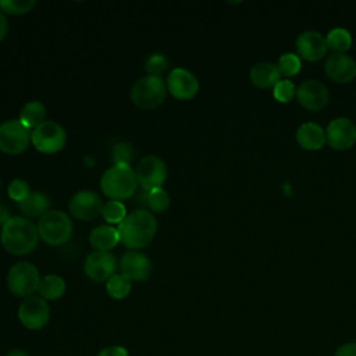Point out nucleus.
Returning a JSON list of instances; mask_svg holds the SVG:
<instances>
[{"label": "nucleus", "instance_id": "obj_32", "mask_svg": "<svg viewBox=\"0 0 356 356\" xmlns=\"http://www.w3.org/2000/svg\"><path fill=\"white\" fill-rule=\"evenodd\" d=\"M273 96L281 103H288L296 96V86L289 79H280L273 88Z\"/></svg>", "mask_w": 356, "mask_h": 356}, {"label": "nucleus", "instance_id": "obj_33", "mask_svg": "<svg viewBox=\"0 0 356 356\" xmlns=\"http://www.w3.org/2000/svg\"><path fill=\"white\" fill-rule=\"evenodd\" d=\"M7 193L10 196V199H13L14 202L17 203H21L29 193V184L25 181V179H21V178H15L10 182L8 185V189H7Z\"/></svg>", "mask_w": 356, "mask_h": 356}, {"label": "nucleus", "instance_id": "obj_7", "mask_svg": "<svg viewBox=\"0 0 356 356\" xmlns=\"http://www.w3.org/2000/svg\"><path fill=\"white\" fill-rule=\"evenodd\" d=\"M31 142L40 153L54 154L65 146L67 134L60 124L54 121H44L33 128L31 132Z\"/></svg>", "mask_w": 356, "mask_h": 356}, {"label": "nucleus", "instance_id": "obj_31", "mask_svg": "<svg viewBox=\"0 0 356 356\" xmlns=\"http://www.w3.org/2000/svg\"><path fill=\"white\" fill-rule=\"evenodd\" d=\"M35 6V0H0V11L6 14H25Z\"/></svg>", "mask_w": 356, "mask_h": 356}, {"label": "nucleus", "instance_id": "obj_24", "mask_svg": "<svg viewBox=\"0 0 356 356\" xmlns=\"http://www.w3.org/2000/svg\"><path fill=\"white\" fill-rule=\"evenodd\" d=\"M46 117V108L42 102L39 100H32L26 103L19 113V121L29 129V128H36L42 122H44Z\"/></svg>", "mask_w": 356, "mask_h": 356}, {"label": "nucleus", "instance_id": "obj_3", "mask_svg": "<svg viewBox=\"0 0 356 356\" xmlns=\"http://www.w3.org/2000/svg\"><path fill=\"white\" fill-rule=\"evenodd\" d=\"M136 188L135 171L129 165L113 164L100 178V189L111 200L129 199L136 193Z\"/></svg>", "mask_w": 356, "mask_h": 356}, {"label": "nucleus", "instance_id": "obj_9", "mask_svg": "<svg viewBox=\"0 0 356 356\" xmlns=\"http://www.w3.org/2000/svg\"><path fill=\"white\" fill-rule=\"evenodd\" d=\"M135 177L139 186L146 192L161 188L167 178L165 163L159 156H145L135 168Z\"/></svg>", "mask_w": 356, "mask_h": 356}, {"label": "nucleus", "instance_id": "obj_2", "mask_svg": "<svg viewBox=\"0 0 356 356\" xmlns=\"http://www.w3.org/2000/svg\"><path fill=\"white\" fill-rule=\"evenodd\" d=\"M1 245L3 248L15 256H24L31 253L39 241L38 225L29 221L26 217H11L1 228Z\"/></svg>", "mask_w": 356, "mask_h": 356}, {"label": "nucleus", "instance_id": "obj_21", "mask_svg": "<svg viewBox=\"0 0 356 356\" xmlns=\"http://www.w3.org/2000/svg\"><path fill=\"white\" fill-rule=\"evenodd\" d=\"M90 245L99 252H108L120 242L118 229L111 225H99L89 235Z\"/></svg>", "mask_w": 356, "mask_h": 356}, {"label": "nucleus", "instance_id": "obj_29", "mask_svg": "<svg viewBox=\"0 0 356 356\" xmlns=\"http://www.w3.org/2000/svg\"><path fill=\"white\" fill-rule=\"evenodd\" d=\"M147 207L154 213H164L170 207V196L163 188L147 192Z\"/></svg>", "mask_w": 356, "mask_h": 356}, {"label": "nucleus", "instance_id": "obj_17", "mask_svg": "<svg viewBox=\"0 0 356 356\" xmlns=\"http://www.w3.org/2000/svg\"><path fill=\"white\" fill-rule=\"evenodd\" d=\"M325 38L317 31H305L296 39V50L298 56L309 60L317 61L327 51Z\"/></svg>", "mask_w": 356, "mask_h": 356}, {"label": "nucleus", "instance_id": "obj_37", "mask_svg": "<svg viewBox=\"0 0 356 356\" xmlns=\"http://www.w3.org/2000/svg\"><path fill=\"white\" fill-rule=\"evenodd\" d=\"M8 31V24H7V18L4 15L3 11H0V40H3L7 35Z\"/></svg>", "mask_w": 356, "mask_h": 356}, {"label": "nucleus", "instance_id": "obj_19", "mask_svg": "<svg viewBox=\"0 0 356 356\" xmlns=\"http://www.w3.org/2000/svg\"><path fill=\"white\" fill-rule=\"evenodd\" d=\"M296 140L298 143L307 150H318L327 142L325 131L316 122L307 121L298 127L296 129Z\"/></svg>", "mask_w": 356, "mask_h": 356}, {"label": "nucleus", "instance_id": "obj_30", "mask_svg": "<svg viewBox=\"0 0 356 356\" xmlns=\"http://www.w3.org/2000/svg\"><path fill=\"white\" fill-rule=\"evenodd\" d=\"M134 159V150L129 143L118 142L111 150V160L115 165H129Z\"/></svg>", "mask_w": 356, "mask_h": 356}, {"label": "nucleus", "instance_id": "obj_13", "mask_svg": "<svg viewBox=\"0 0 356 356\" xmlns=\"http://www.w3.org/2000/svg\"><path fill=\"white\" fill-rule=\"evenodd\" d=\"M115 257L110 252H92L86 256L83 263L85 274L97 282H107L115 274Z\"/></svg>", "mask_w": 356, "mask_h": 356}, {"label": "nucleus", "instance_id": "obj_28", "mask_svg": "<svg viewBox=\"0 0 356 356\" xmlns=\"http://www.w3.org/2000/svg\"><path fill=\"white\" fill-rule=\"evenodd\" d=\"M277 67H278L281 75L293 76L300 71V67H302L300 57L295 53H284L280 56Z\"/></svg>", "mask_w": 356, "mask_h": 356}, {"label": "nucleus", "instance_id": "obj_6", "mask_svg": "<svg viewBox=\"0 0 356 356\" xmlns=\"http://www.w3.org/2000/svg\"><path fill=\"white\" fill-rule=\"evenodd\" d=\"M39 270L29 261H18L8 270L7 286L10 292L19 298H29L40 284Z\"/></svg>", "mask_w": 356, "mask_h": 356}, {"label": "nucleus", "instance_id": "obj_16", "mask_svg": "<svg viewBox=\"0 0 356 356\" xmlns=\"http://www.w3.org/2000/svg\"><path fill=\"white\" fill-rule=\"evenodd\" d=\"M324 70L332 81L346 83L356 76V61L345 53H332L325 60Z\"/></svg>", "mask_w": 356, "mask_h": 356}, {"label": "nucleus", "instance_id": "obj_35", "mask_svg": "<svg viewBox=\"0 0 356 356\" xmlns=\"http://www.w3.org/2000/svg\"><path fill=\"white\" fill-rule=\"evenodd\" d=\"M97 356H128V350L124 346H107L99 352Z\"/></svg>", "mask_w": 356, "mask_h": 356}, {"label": "nucleus", "instance_id": "obj_11", "mask_svg": "<svg viewBox=\"0 0 356 356\" xmlns=\"http://www.w3.org/2000/svg\"><path fill=\"white\" fill-rule=\"evenodd\" d=\"M325 138L328 145L337 150L349 149L356 142V124L348 117H337L328 124Z\"/></svg>", "mask_w": 356, "mask_h": 356}, {"label": "nucleus", "instance_id": "obj_23", "mask_svg": "<svg viewBox=\"0 0 356 356\" xmlns=\"http://www.w3.org/2000/svg\"><path fill=\"white\" fill-rule=\"evenodd\" d=\"M38 292L44 300H56L65 292V282L56 274H49L40 280Z\"/></svg>", "mask_w": 356, "mask_h": 356}, {"label": "nucleus", "instance_id": "obj_36", "mask_svg": "<svg viewBox=\"0 0 356 356\" xmlns=\"http://www.w3.org/2000/svg\"><path fill=\"white\" fill-rule=\"evenodd\" d=\"M334 356H356V343L349 342V343L339 346Z\"/></svg>", "mask_w": 356, "mask_h": 356}, {"label": "nucleus", "instance_id": "obj_18", "mask_svg": "<svg viewBox=\"0 0 356 356\" xmlns=\"http://www.w3.org/2000/svg\"><path fill=\"white\" fill-rule=\"evenodd\" d=\"M120 268L129 281H145L152 273V263L143 253L128 252L121 257Z\"/></svg>", "mask_w": 356, "mask_h": 356}, {"label": "nucleus", "instance_id": "obj_14", "mask_svg": "<svg viewBox=\"0 0 356 356\" xmlns=\"http://www.w3.org/2000/svg\"><path fill=\"white\" fill-rule=\"evenodd\" d=\"M167 90L178 100H189L199 90L197 78L185 68H174L167 76Z\"/></svg>", "mask_w": 356, "mask_h": 356}, {"label": "nucleus", "instance_id": "obj_25", "mask_svg": "<svg viewBox=\"0 0 356 356\" xmlns=\"http://www.w3.org/2000/svg\"><path fill=\"white\" fill-rule=\"evenodd\" d=\"M325 42H327V47L332 49L335 53H343L350 47L352 36L348 29L337 26L327 33Z\"/></svg>", "mask_w": 356, "mask_h": 356}, {"label": "nucleus", "instance_id": "obj_20", "mask_svg": "<svg viewBox=\"0 0 356 356\" xmlns=\"http://www.w3.org/2000/svg\"><path fill=\"white\" fill-rule=\"evenodd\" d=\"M250 79L257 88L267 89L271 86L274 88V85L281 79V74L275 64L268 61H261L252 67Z\"/></svg>", "mask_w": 356, "mask_h": 356}, {"label": "nucleus", "instance_id": "obj_1", "mask_svg": "<svg viewBox=\"0 0 356 356\" xmlns=\"http://www.w3.org/2000/svg\"><path fill=\"white\" fill-rule=\"evenodd\" d=\"M120 234V241L128 249H140L150 243L153 239L157 222L154 216L145 210L138 209L127 214V217L117 227Z\"/></svg>", "mask_w": 356, "mask_h": 356}, {"label": "nucleus", "instance_id": "obj_12", "mask_svg": "<svg viewBox=\"0 0 356 356\" xmlns=\"http://www.w3.org/2000/svg\"><path fill=\"white\" fill-rule=\"evenodd\" d=\"M102 209H103V202L100 196L96 192L88 191V189L76 192L70 199V203H68L70 213L75 218L83 220V221H89L97 217L99 214H102Z\"/></svg>", "mask_w": 356, "mask_h": 356}, {"label": "nucleus", "instance_id": "obj_5", "mask_svg": "<svg viewBox=\"0 0 356 356\" xmlns=\"http://www.w3.org/2000/svg\"><path fill=\"white\" fill-rule=\"evenodd\" d=\"M167 95V85L161 76L145 75L139 78L131 89V100L142 110L159 107Z\"/></svg>", "mask_w": 356, "mask_h": 356}, {"label": "nucleus", "instance_id": "obj_38", "mask_svg": "<svg viewBox=\"0 0 356 356\" xmlns=\"http://www.w3.org/2000/svg\"><path fill=\"white\" fill-rule=\"evenodd\" d=\"M11 218L10 216V211L7 209V206H4L3 203H0V227L3 228V225Z\"/></svg>", "mask_w": 356, "mask_h": 356}, {"label": "nucleus", "instance_id": "obj_10", "mask_svg": "<svg viewBox=\"0 0 356 356\" xmlns=\"http://www.w3.org/2000/svg\"><path fill=\"white\" fill-rule=\"evenodd\" d=\"M18 318L26 328L40 330L50 318V307L40 296L25 298L18 309Z\"/></svg>", "mask_w": 356, "mask_h": 356}, {"label": "nucleus", "instance_id": "obj_40", "mask_svg": "<svg viewBox=\"0 0 356 356\" xmlns=\"http://www.w3.org/2000/svg\"><path fill=\"white\" fill-rule=\"evenodd\" d=\"M0 186H1V184H0Z\"/></svg>", "mask_w": 356, "mask_h": 356}, {"label": "nucleus", "instance_id": "obj_8", "mask_svg": "<svg viewBox=\"0 0 356 356\" xmlns=\"http://www.w3.org/2000/svg\"><path fill=\"white\" fill-rule=\"evenodd\" d=\"M31 142L29 129L19 120H8L0 124V150L15 156L26 150Z\"/></svg>", "mask_w": 356, "mask_h": 356}, {"label": "nucleus", "instance_id": "obj_39", "mask_svg": "<svg viewBox=\"0 0 356 356\" xmlns=\"http://www.w3.org/2000/svg\"><path fill=\"white\" fill-rule=\"evenodd\" d=\"M6 356H29L26 352L24 350H19V349H14V350H10Z\"/></svg>", "mask_w": 356, "mask_h": 356}, {"label": "nucleus", "instance_id": "obj_26", "mask_svg": "<svg viewBox=\"0 0 356 356\" xmlns=\"http://www.w3.org/2000/svg\"><path fill=\"white\" fill-rule=\"evenodd\" d=\"M106 289L113 299H124L131 291V281L122 274H114L106 282Z\"/></svg>", "mask_w": 356, "mask_h": 356}, {"label": "nucleus", "instance_id": "obj_22", "mask_svg": "<svg viewBox=\"0 0 356 356\" xmlns=\"http://www.w3.org/2000/svg\"><path fill=\"white\" fill-rule=\"evenodd\" d=\"M49 206H50L49 197L39 191L31 192L21 203H18L21 213L29 218L44 216L49 211Z\"/></svg>", "mask_w": 356, "mask_h": 356}, {"label": "nucleus", "instance_id": "obj_15", "mask_svg": "<svg viewBox=\"0 0 356 356\" xmlns=\"http://www.w3.org/2000/svg\"><path fill=\"white\" fill-rule=\"evenodd\" d=\"M298 102L307 110H320L327 106L330 93L327 86L317 79H306L296 88Z\"/></svg>", "mask_w": 356, "mask_h": 356}, {"label": "nucleus", "instance_id": "obj_34", "mask_svg": "<svg viewBox=\"0 0 356 356\" xmlns=\"http://www.w3.org/2000/svg\"><path fill=\"white\" fill-rule=\"evenodd\" d=\"M168 65V61L165 58L164 54H160V53H156V54H152L147 60H146V64H145V70L147 72V75H156V76H160V74L163 71H165Z\"/></svg>", "mask_w": 356, "mask_h": 356}, {"label": "nucleus", "instance_id": "obj_27", "mask_svg": "<svg viewBox=\"0 0 356 356\" xmlns=\"http://www.w3.org/2000/svg\"><path fill=\"white\" fill-rule=\"evenodd\" d=\"M102 216L108 224H120L127 217L125 206L118 200H108L103 204Z\"/></svg>", "mask_w": 356, "mask_h": 356}, {"label": "nucleus", "instance_id": "obj_4", "mask_svg": "<svg viewBox=\"0 0 356 356\" xmlns=\"http://www.w3.org/2000/svg\"><path fill=\"white\" fill-rule=\"evenodd\" d=\"M39 236L50 246H60L68 242L72 235V221L70 216L60 210H49L40 217L38 224Z\"/></svg>", "mask_w": 356, "mask_h": 356}]
</instances>
